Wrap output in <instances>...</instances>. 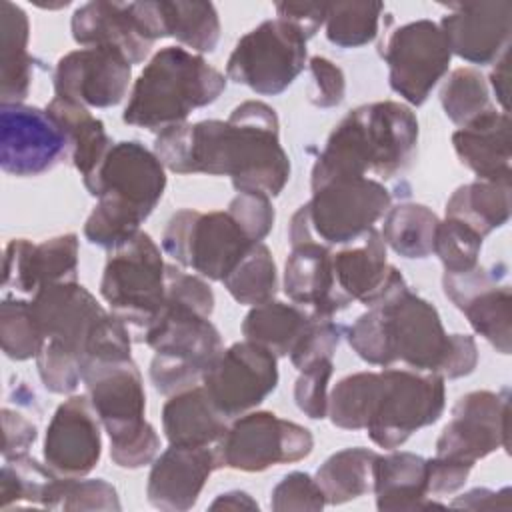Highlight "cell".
I'll return each instance as SVG.
<instances>
[{
	"mask_svg": "<svg viewBox=\"0 0 512 512\" xmlns=\"http://www.w3.org/2000/svg\"><path fill=\"white\" fill-rule=\"evenodd\" d=\"M332 372V358H326L302 370L294 384V402L298 410L312 420L328 416V382Z\"/></svg>",
	"mask_w": 512,
	"mask_h": 512,
	"instance_id": "681fc988",
	"label": "cell"
},
{
	"mask_svg": "<svg viewBox=\"0 0 512 512\" xmlns=\"http://www.w3.org/2000/svg\"><path fill=\"white\" fill-rule=\"evenodd\" d=\"M0 100L22 104L30 92L34 58L28 52L30 22L26 12L10 2H0Z\"/></svg>",
	"mask_w": 512,
	"mask_h": 512,
	"instance_id": "4dcf8cb0",
	"label": "cell"
},
{
	"mask_svg": "<svg viewBox=\"0 0 512 512\" xmlns=\"http://www.w3.org/2000/svg\"><path fill=\"white\" fill-rule=\"evenodd\" d=\"M200 382L212 404L226 418H236L262 404L276 390L278 362L260 344L234 342L206 368Z\"/></svg>",
	"mask_w": 512,
	"mask_h": 512,
	"instance_id": "9a60e30c",
	"label": "cell"
},
{
	"mask_svg": "<svg viewBox=\"0 0 512 512\" xmlns=\"http://www.w3.org/2000/svg\"><path fill=\"white\" fill-rule=\"evenodd\" d=\"M446 406L444 378L412 368H384L372 416L370 440L386 450L402 446L414 432L440 420Z\"/></svg>",
	"mask_w": 512,
	"mask_h": 512,
	"instance_id": "30bf717a",
	"label": "cell"
},
{
	"mask_svg": "<svg viewBox=\"0 0 512 512\" xmlns=\"http://www.w3.org/2000/svg\"><path fill=\"white\" fill-rule=\"evenodd\" d=\"M0 342L10 360L36 358L44 346V336L36 324L30 302L6 298L0 304Z\"/></svg>",
	"mask_w": 512,
	"mask_h": 512,
	"instance_id": "ee69618b",
	"label": "cell"
},
{
	"mask_svg": "<svg viewBox=\"0 0 512 512\" xmlns=\"http://www.w3.org/2000/svg\"><path fill=\"white\" fill-rule=\"evenodd\" d=\"M482 240L484 238L468 224L446 218L436 226L432 252L440 258L446 272L460 274L478 266Z\"/></svg>",
	"mask_w": 512,
	"mask_h": 512,
	"instance_id": "f6af8a7d",
	"label": "cell"
},
{
	"mask_svg": "<svg viewBox=\"0 0 512 512\" xmlns=\"http://www.w3.org/2000/svg\"><path fill=\"white\" fill-rule=\"evenodd\" d=\"M450 12L440 20L450 52L470 64H492L510 48L512 2H460L448 4Z\"/></svg>",
	"mask_w": 512,
	"mask_h": 512,
	"instance_id": "7402d4cb",
	"label": "cell"
},
{
	"mask_svg": "<svg viewBox=\"0 0 512 512\" xmlns=\"http://www.w3.org/2000/svg\"><path fill=\"white\" fill-rule=\"evenodd\" d=\"M46 342H54L82 362L128 358L132 336L126 324L106 310L82 284H44L30 300Z\"/></svg>",
	"mask_w": 512,
	"mask_h": 512,
	"instance_id": "8992f818",
	"label": "cell"
},
{
	"mask_svg": "<svg viewBox=\"0 0 512 512\" xmlns=\"http://www.w3.org/2000/svg\"><path fill=\"white\" fill-rule=\"evenodd\" d=\"M444 294L466 316L478 336L500 354H510L512 342V290L482 266L442 276Z\"/></svg>",
	"mask_w": 512,
	"mask_h": 512,
	"instance_id": "44dd1931",
	"label": "cell"
},
{
	"mask_svg": "<svg viewBox=\"0 0 512 512\" xmlns=\"http://www.w3.org/2000/svg\"><path fill=\"white\" fill-rule=\"evenodd\" d=\"M2 428H4V446H2L4 460L28 454L30 446L38 438L36 424H32L26 416L10 408H2Z\"/></svg>",
	"mask_w": 512,
	"mask_h": 512,
	"instance_id": "11a10c76",
	"label": "cell"
},
{
	"mask_svg": "<svg viewBox=\"0 0 512 512\" xmlns=\"http://www.w3.org/2000/svg\"><path fill=\"white\" fill-rule=\"evenodd\" d=\"M306 66V38L286 20L270 18L246 32L226 62V78L262 96L282 94Z\"/></svg>",
	"mask_w": 512,
	"mask_h": 512,
	"instance_id": "7c38bea8",
	"label": "cell"
},
{
	"mask_svg": "<svg viewBox=\"0 0 512 512\" xmlns=\"http://www.w3.org/2000/svg\"><path fill=\"white\" fill-rule=\"evenodd\" d=\"M42 508L48 510H122L116 488L102 480L60 478L56 476L42 498Z\"/></svg>",
	"mask_w": 512,
	"mask_h": 512,
	"instance_id": "b9f144b4",
	"label": "cell"
},
{
	"mask_svg": "<svg viewBox=\"0 0 512 512\" xmlns=\"http://www.w3.org/2000/svg\"><path fill=\"white\" fill-rule=\"evenodd\" d=\"M344 118L368 172L388 180L410 166L418 146V120L406 104H362Z\"/></svg>",
	"mask_w": 512,
	"mask_h": 512,
	"instance_id": "2e32d148",
	"label": "cell"
},
{
	"mask_svg": "<svg viewBox=\"0 0 512 512\" xmlns=\"http://www.w3.org/2000/svg\"><path fill=\"white\" fill-rule=\"evenodd\" d=\"M46 110L60 124L68 140L72 166L82 174V178L90 176L114 144L106 134L104 122L92 116L86 106L60 96H54Z\"/></svg>",
	"mask_w": 512,
	"mask_h": 512,
	"instance_id": "1f68e13d",
	"label": "cell"
},
{
	"mask_svg": "<svg viewBox=\"0 0 512 512\" xmlns=\"http://www.w3.org/2000/svg\"><path fill=\"white\" fill-rule=\"evenodd\" d=\"M390 192L378 180L344 178L312 190L288 224L290 246L322 242L326 246L350 244L362 238L390 208Z\"/></svg>",
	"mask_w": 512,
	"mask_h": 512,
	"instance_id": "ba28073f",
	"label": "cell"
},
{
	"mask_svg": "<svg viewBox=\"0 0 512 512\" xmlns=\"http://www.w3.org/2000/svg\"><path fill=\"white\" fill-rule=\"evenodd\" d=\"M36 368L44 388L52 394H70L82 382V362L54 342H44Z\"/></svg>",
	"mask_w": 512,
	"mask_h": 512,
	"instance_id": "bcb514c9",
	"label": "cell"
},
{
	"mask_svg": "<svg viewBox=\"0 0 512 512\" xmlns=\"http://www.w3.org/2000/svg\"><path fill=\"white\" fill-rule=\"evenodd\" d=\"M154 154L176 174L228 176L238 192L272 198L290 180L276 110L260 100L238 104L228 120L182 122L158 132Z\"/></svg>",
	"mask_w": 512,
	"mask_h": 512,
	"instance_id": "6da1fadb",
	"label": "cell"
},
{
	"mask_svg": "<svg viewBox=\"0 0 512 512\" xmlns=\"http://www.w3.org/2000/svg\"><path fill=\"white\" fill-rule=\"evenodd\" d=\"M440 104L444 114L460 128L496 108L490 100L486 78L468 66L450 72L440 88Z\"/></svg>",
	"mask_w": 512,
	"mask_h": 512,
	"instance_id": "ab89813d",
	"label": "cell"
},
{
	"mask_svg": "<svg viewBox=\"0 0 512 512\" xmlns=\"http://www.w3.org/2000/svg\"><path fill=\"white\" fill-rule=\"evenodd\" d=\"M382 2H332L326 12V38L338 48H360L378 36Z\"/></svg>",
	"mask_w": 512,
	"mask_h": 512,
	"instance_id": "60d3db41",
	"label": "cell"
},
{
	"mask_svg": "<svg viewBox=\"0 0 512 512\" xmlns=\"http://www.w3.org/2000/svg\"><path fill=\"white\" fill-rule=\"evenodd\" d=\"M312 320L314 318L298 304L270 300L252 306L242 322V334L246 340L270 350L276 358L290 356Z\"/></svg>",
	"mask_w": 512,
	"mask_h": 512,
	"instance_id": "d6a6232c",
	"label": "cell"
},
{
	"mask_svg": "<svg viewBox=\"0 0 512 512\" xmlns=\"http://www.w3.org/2000/svg\"><path fill=\"white\" fill-rule=\"evenodd\" d=\"M312 74L310 102L318 108H334L346 96V78L340 66L324 56H312L308 62Z\"/></svg>",
	"mask_w": 512,
	"mask_h": 512,
	"instance_id": "f5cc1de1",
	"label": "cell"
},
{
	"mask_svg": "<svg viewBox=\"0 0 512 512\" xmlns=\"http://www.w3.org/2000/svg\"><path fill=\"white\" fill-rule=\"evenodd\" d=\"M228 428V418L212 404L204 386L172 394L162 408V430L172 446H212Z\"/></svg>",
	"mask_w": 512,
	"mask_h": 512,
	"instance_id": "f546056e",
	"label": "cell"
},
{
	"mask_svg": "<svg viewBox=\"0 0 512 512\" xmlns=\"http://www.w3.org/2000/svg\"><path fill=\"white\" fill-rule=\"evenodd\" d=\"M210 510H258V502L244 490H230L216 496Z\"/></svg>",
	"mask_w": 512,
	"mask_h": 512,
	"instance_id": "91938a15",
	"label": "cell"
},
{
	"mask_svg": "<svg viewBox=\"0 0 512 512\" xmlns=\"http://www.w3.org/2000/svg\"><path fill=\"white\" fill-rule=\"evenodd\" d=\"M446 218H456L482 238L510 220V182L476 180L458 186L446 202Z\"/></svg>",
	"mask_w": 512,
	"mask_h": 512,
	"instance_id": "836d02e7",
	"label": "cell"
},
{
	"mask_svg": "<svg viewBox=\"0 0 512 512\" xmlns=\"http://www.w3.org/2000/svg\"><path fill=\"white\" fill-rule=\"evenodd\" d=\"M342 332H344V326L334 322L332 318L330 320H312L290 352L292 366L298 372H302L320 360L332 358L340 344Z\"/></svg>",
	"mask_w": 512,
	"mask_h": 512,
	"instance_id": "7dc6e473",
	"label": "cell"
},
{
	"mask_svg": "<svg viewBox=\"0 0 512 512\" xmlns=\"http://www.w3.org/2000/svg\"><path fill=\"white\" fill-rule=\"evenodd\" d=\"M162 38L172 36L196 52H214L220 38V18L212 2L156 0Z\"/></svg>",
	"mask_w": 512,
	"mask_h": 512,
	"instance_id": "d590c367",
	"label": "cell"
},
{
	"mask_svg": "<svg viewBox=\"0 0 512 512\" xmlns=\"http://www.w3.org/2000/svg\"><path fill=\"white\" fill-rule=\"evenodd\" d=\"M166 296L178 300L186 306H192L204 316H212L214 312V292L200 276L186 274L184 270L166 264Z\"/></svg>",
	"mask_w": 512,
	"mask_h": 512,
	"instance_id": "816d5d0a",
	"label": "cell"
},
{
	"mask_svg": "<svg viewBox=\"0 0 512 512\" xmlns=\"http://www.w3.org/2000/svg\"><path fill=\"white\" fill-rule=\"evenodd\" d=\"M452 508H468V510H496L510 508V488H502L498 492L488 488H474L462 496H456L450 502Z\"/></svg>",
	"mask_w": 512,
	"mask_h": 512,
	"instance_id": "6f0895ef",
	"label": "cell"
},
{
	"mask_svg": "<svg viewBox=\"0 0 512 512\" xmlns=\"http://www.w3.org/2000/svg\"><path fill=\"white\" fill-rule=\"evenodd\" d=\"M82 384L108 432L112 462L126 470L154 462L160 438L144 418L146 392L132 356L88 362L82 370Z\"/></svg>",
	"mask_w": 512,
	"mask_h": 512,
	"instance_id": "5b68a950",
	"label": "cell"
},
{
	"mask_svg": "<svg viewBox=\"0 0 512 512\" xmlns=\"http://www.w3.org/2000/svg\"><path fill=\"white\" fill-rule=\"evenodd\" d=\"M56 474L28 454L4 460L0 470V508L28 502L42 506L44 492Z\"/></svg>",
	"mask_w": 512,
	"mask_h": 512,
	"instance_id": "7bdbcfd3",
	"label": "cell"
},
{
	"mask_svg": "<svg viewBox=\"0 0 512 512\" xmlns=\"http://www.w3.org/2000/svg\"><path fill=\"white\" fill-rule=\"evenodd\" d=\"M332 270L340 294L366 306L378 304L392 290L406 284L400 270L388 264L386 244L376 228H370L350 246L332 252Z\"/></svg>",
	"mask_w": 512,
	"mask_h": 512,
	"instance_id": "cb8c5ba5",
	"label": "cell"
},
{
	"mask_svg": "<svg viewBox=\"0 0 512 512\" xmlns=\"http://www.w3.org/2000/svg\"><path fill=\"white\" fill-rule=\"evenodd\" d=\"M84 180L98 204L84 224V236L100 248L132 238L166 190V172L154 150L138 140L114 142L100 166Z\"/></svg>",
	"mask_w": 512,
	"mask_h": 512,
	"instance_id": "3957f363",
	"label": "cell"
},
{
	"mask_svg": "<svg viewBox=\"0 0 512 512\" xmlns=\"http://www.w3.org/2000/svg\"><path fill=\"white\" fill-rule=\"evenodd\" d=\"M438 222V216L428 206L402 202L388 208L380 236L398 256L422 260L432 254Z\"/></svg>",
	"mask_w": 512,
	"mask_h": 512,
	"instance_id": "8d00e7d4",
	"label": "cell"
},
{
	"mask_svg": "<svg viewBox=\"0 0 512 512\" xmlns=\"http://www.w3.org/2000/svg\"><path fill=\"white\" fill-rule=\"evenodd\" d=\"M70 28L76 44L84 48H116L132 66L144 62L154 44L134 20L128 2H86L74 10Z\"/></svg>",
	"mask_w": 512,
	"mask_h": 512,
	"instance_id": "4316f807",
	"label": "cell"
},
{
	"mask_svg": "<svg viewBox=\"0 0 512 512\" xmlns=\"http://www.w3.org/2000/svg\"><path fill=\"white\" fill-rule=\"evenodd\" d=\"M54 92L86 108H110L124 100L132 62L116 48L94 46L64 54L54 68Z\"/></svg>",
	"mask_w": 512,
	"mask_h": 512,
	"instance_id": "d6986e66",
	"label": "cell"
},
{
	"mask_svg": "<svg viewBox=\"0 0 512 512\" xmlns=\"http://www.w3.org/2000/svg\"><path fill=\"white\" fill-rule=\"evenodd\" d=\"M350 348L372 366L402 362L412 370L434 372L444 380L462 378L478 364L476 340L468 334H448L438 310L408 284L392 290L384 300L348 328Z\"/></svg>",
	"mask_w": 512,
	"mask_h": 512,
	"instance_id": "7a4b0ae2",
	"label": "cell"
},
{
	"mask_svg": "<svg viewBox=\"0 0 512 512\" xmlns=\"http://www.w3.org/2000/svg\"><path fill=\"white\" fill-rule=\"evenodd\" d=\"M376 452L354 446L334 452L320 464L314 480L324 492L326 504L338 506L356 500L372 490V468Z\"/></svg>",
	"mask_w": 512,
	"mask_h": 512,
	"instance_id": "e575fe53",
	"label": "cell"
},
{
	"mask_svg": "<svg viewBox=\"0 0 512 512\" xmlns=\"http://www.w3.org/2000/svg\"><path fill=\"white\" fill-rule=\"evenodd\" d=\"M68 154V140L48 110L26 104L0 108V166L10 176H38Z\"/></svg>",
	"mask_w": 512,
	"mask_h": 512,
	"instance_id": "e0dca14e",
	"label": "cell"
},
{
	"mask_svg": "<svg viewBox=\"0 0 512 512\" xmlns=\"http://www.w3.org/2000/svg\"><path fill=\"white\" fill-rule=\"evenodd\" d=\"M142 342L154 350L150 380L156 392L164 396L196 386L224 350L220 332L208 316L166 296Z\"/></svg>",
	"mask_w": 512,
	"mask_h": 512,
	"instance_id": "52a82bcc",
	"label": "cell"
},
{
	"mask_svg": "<svg viewBox=\"0 0 512 512\" xmlns=\"http://www.w3.org/2000/svg\"><path fill=\"white\" fill-rule=\"evenodd\" d=\"M510 52L506 50L494 64V70L490 74V86L496 94V100L502 106V112H508V96H510V72H508Z\"/></svg>",
	"mask_w": 512,
	"mask_h": 512,
	"instance_id": "680465c9",
	"label": "cell"
},
{
	"mask_svg": "<svg viewBox=\"0 0 512 512\" xmlns=\"http://www.w3.org/2000/svg\"><path fill=\"white\" fill-rule=\"evenodd\" d=\"M218 468L214 446H172L166 448L152 464L146 484L148 502L158 510H190Z\"/></svg>",
	"mask_w": 512,
	"mask_h": 512,
	"instance_id": "d4e9b609",
	"label": "cell"
},
{
	"mask_svg": "<svg viewBox=\"0 0 512 512\" xmlns=\"http://www.w3.org/2000/svg\"><path fill=\"white\" fill-rule=\"evenodd\" d=\"M372 490L380 512H412L442 506L426 490V458L414 452L378 454L372 468Z\"/></svg>",
	"mask_w": 512,
	"mask_h": 512,
	"instance_id": "f1b7e54d",
	"label": "cell"
},
{
	"mask_svg": "<svg viewBox=\"0 0 512 512\" xmlns=\"http://www.w3.org/2000/svg\"><path fill=\"white\" fill-rule=\"evenodd\" d=\"M314 436L308 428L268 410L246 412L228 424L214 444L218 468L262 472L310 456Z\"/></svg>",
	"mask_w": 512,
	"mask_h": 512,
	"instance_id": "4fadbf2b",
	"label": "cell"
},
{
	"mask_svg": "<svg viewBox=\"0 0 512 512\" xmlns=\"http://www.w3.org/2000/svg\"><path fill=\"white\" fill-rule=\"evenodd\" d=\"M230 296L246 306L274 300L278 292V270L266 244H254L234 270L222 280Z\"/></svg>",
	"mask_w": 512,
	"mask_h": 512,
	"instance_id": "74e56055",
	"label": "cell"
},
{
	"mask_svg": "<svg viewBox=\"0 0 512 512\" xmlns=\"http://www.w3.org/2000/svg\"><path fill=\"white\" fill-rule=\"evenodd\" d=\"M164 278L166 264L150 234L138 230L132 238L110 248L100 280V296L138 342L164 306Z\"/></svg>",
	"mask_w": 512,
	"mask_h": 512,
	"instance_id": "9c48e42d",
	"label": "cell"
},
{
	"mask_svg": "<svg viewBox=\"0 0 512 512\" xmlns=\"http://www.w3.org/2000/svg\"><path fill=\"white\" fill-rule=\"evenodd\" d=\"M474 464L446 458V456H434L426 460V490L428 496L438 498L452 494L464 486L468 480V474Z\"/></svg>",
	"mask_w": 512,
	"mask_h": 512,
	"instance_id": "db71d44e",
	"label": "cell"
},
{
	"mask_svg": "<svg viewBox=\"0 0 512 512\" xmlns=\"http://www.w3.org/2000/svg\"><path fill=\"white\" fill-rule=\"evenodd\" d=\"M252 242L228 210L198 212L182 208L174 212L162 234V248L178 264L192 268L202 278L222 282Z\"/></svg>",
	"mask_w": 512,
	"mask_h": 512,
	"instance_id": "8fae6325",
	"label": "cell"
},
{
	"mask_svg": "<svg viewBox=\"0 0 512 512\" xmlns=\"http://www.w3.org/2000/svg\"><path fill=\"white\" fill-rule=\"evenodd\" d=\"M274 10L276 18L292 24L308 40L326 22L328 2H278Z\"/></svg>",
	"mask_w": 512,
	"mask_h": 512,
	"instance_id": "9f6ffc18",
	"label": "cell"
},
{
	"mask_svg": "<svg viewBox=\"0 0 512 512\" xmlns=\"http://www.w3.org/2000/svg\"><path fill=\"white\" fill-rule=\"evenodd\" d=\"M458 160L478 180L510 182V116L490 110L452 134Z\"/></svg>",
	"mask_w": 512,
	"mask_h": 512,
	"instance_id": "83f0119b",
	"label": "cell"
},
{
	"mask_svg": "<svg viewBox=\"0 0 512 512\" xmlns=\"http://www.w3.org/2000/svg\"><path fill=\"white\" fill-rule=\"evenodd\" d=\"M390 88L412 106H422L448 72L452 52L444 32L432 20H414L396 28L382 50Z\"/></svg>",
	"mask_w": 512,
	"mask_h": 512,
	"instance_id": "5bb4252c",
	"label": "cell"
},
{
	"mask_svg": "<svg viewBox=\"0 0 512 512\" xmlns=\"http://www.w3.org/2000/svg\"><path fill=\"white\" fill-rule=\"evenodd\" d=\"M226 210L252 242H262L270 234L276 218L270 196L262 192H238Z\"/></svg>",
	"mask_w": 512,
	"mask_h": 512,
	"instance_id": "f907efd6",
	"label": "cell"
},
{
	"mask_svg": "<svg viewBox=\"0 0 512 512\" xmlns=\"http://www.w3.org/2000/svg\"><path fill=\"white\" fill-rule=\"evenodd\" d=\"M100 424L88 396L64 400L46 428L44 464L60 478H82L92 472L102 454Z\"/></svg>",
	"mask_w": 512,
	"mask_h": 512,
	"instance_id": "ffe728a7",
	"label": "cell"
},
{
	"mask_svg": "<svg viewBox=\"0 0 512 512\" xmlns=\"http://www.w3.org/2000/svg\"><path fill=\"white\" fill-rule=\"evenodd\" d=\"M508 412L506 390L504 394L490 390L464 394L436 440V456L476 464L498 448L508 450Z\"/></svg>",
	"mask_w": 512,
	"mask_h": 512,
	"instance_id": "ac0fdd59",
	"label": "cell"
},
{
	"mask_svg": "<svg viewBox=\"0 0 512 512\" xmlns=\"http://www.w3.org/2000/svg\"><path fill=\"white\" fill-rule=\"evenodd\" d=\"M284 292L314 320H330L352 304L340 294L332 270V250L322 242H302L290 248L284 264Z\"/></svg>",
	"mask_w": 512,
	"mask_h": 512,
	"instance_id": "484cf974",
	"label": "cell"
},
{
	"mask_svg": "<svg viewBox=\"0 0 512 512\" xmlns=\"http://www.w3.org/2000/svg\"><path fill=\"white\" fill-rule=\"evenodd\" d=\"M78 236L68 232L38 244L14 238L4 250L2 286L34 294L44 284L76 282Z\"/></svg>",
	"mask_w": 512,
	"mask_h": 512,
	"instance_id": "603a6c76",
	"label": "cell"
},
{
	"mask_svg": "<svg viewBox=\"0 0 512 512\" xmlns=\"http://www.w3.org/2000/svg\"><path fill=\"white\" fill-rule=\"evenodd\" d=\"M380 390V372L348 374L328 396L330 422L342 430L366 428Z\"/></svg>",
	"mask_w": 512,
	"mask_h": 512,
	"instance_id": "f35d334b",
	"label": "cell"
},
{
	"mask_svg": "<svg viewBox=\"0 0 512 512\" xmlns=\"http://www.w3.org/2000/svg\"><path fill=\"white\" fill-rule=\"evenodd\" d=\"M326 506V498L318 482L306 472L286 474L270 494V508L274 512H318Z\"/></svg>",
	"mask_w": 512,
	"mask_h": 512,
	"instance_id": "c3c4849f",
	"label": "cell"
},
{
	"mask_svg": "<svg viewBox=\"0 0 512 512\" xmlns=\"http://www.w3.org/2000/svg\"><path fill=\"white\" fill-rule=\"evenodd\" d=\"M226 80L202 56L182 46L160 48L134 80L122 120L130 126L162 132L186 122L192 110L216 102Z\"/></svg>",
	"mask_w": 512,
	"mask_h": 512,
	"instance_id": "277c9868",
	"label": "cell"
}]
</instances>
